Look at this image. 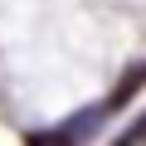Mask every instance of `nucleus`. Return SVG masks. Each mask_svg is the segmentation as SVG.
Wrapping results in <instances>:
<instances>
[{
	"label": "nucleus",
	"instance_id": "f257e3e1",
	"mask_svg": "<svg viewBox=\"0 0 146 146\" xmlns=\"http://www.w3.org/2000/svg\"><path fill=\"white\" fill-rule=\"evenodd\" d=\"M102 117H107V107H83L73 122H63V127H54V131H34V141H78V136L98 131Z\"/></svg>",
	"mask_w": 146,
	"mask_h": 146
},
{
	"label": "nucleus",
	"instance_id": "f03ea898",
	"mask_svg": "<svg viewBox=\"0 0 146 146\" xmlns=\"http://www.w3.org/2000/svg\"><path fill=\"white\" fill-rule=\"evenodd\" d=\"M141 88H146V63H131V68H127V78H122V83L112 88L107 107H122V102H127L131 93H141Z\"/></svg>",
	"mask_w": 146,
	"mask_h": 146
},
{
	"label": "nucleus",
	"instance_id": "7ed1b4c3",
	"mask_svg": "<svg viewBox=\"0 0 146 146\" xmlns=\"http://www.w3.org/2000/svg\"><path fill=\"white\" fill-rule=\"evenodd\" d=\"M117 141H127V146H131V141H146V117H141V122H131V127H122V131H117Z\"/></svg>",
	"mask_w": 146,
	"mask_h": 146
}]
</instances>
